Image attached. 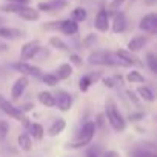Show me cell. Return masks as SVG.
<instances>
[{
	"label": "cell",
	"instance_id": "1",
	"mask_svg": "<svg viewBox=\"0 0 157 157\" xmlns=\"http://www.w3.org/2000/svg\"><path fill=\"white\" fill-rule=\"evenodd\" d=\"M105 116L108 119V123L111 125V128L117 132H122L126 129V120L123 119L122 113L119 111L117 105L114 103L113 99H106L105 100Z\"/></svg>",
	"mask_w": 157,
	"mask_h": 157
},
{
	"label": "cell",
	"instance_id": "2",
	"mask_svg": "<svg viewBox=\"0 0 157 157\" xmlns=\"http://www.w3.org/2000/svg\"><path fill=\"white\" fill-rule=\"evenodd\" d=\"M88 63L96 66H125L123 62L111 51H94L88 56Z\"/></svg>",
	"mask_w": 157,
	"mask_h": 157
},
{
	"label": "cell",
	"instance_id": "3",
	"mask_svg": "<svg viewBox=\"0 0 157 157\" xmlns=\"http://www.w3.org/2000/svg\"><path fill=\"white\" fill-rule=\"evenodd\" d=\"M94 134H96V122H91L90 120V122H86L82 126V129H80V132H78L77 139L74 142L68 143L66 148H71V149L85 148V146H88L91 143V140L94 139Z\"/></svg>",
	"mask_w": 157,
	"mask_h": 157
},
{
	"label": "cell",
	"instance_id": "4",
	"mask_svg": "<svg viewBox=\"0 0 157 157\" xmlns=\"http://www.w3.org/2000/svg\"><path fill=\"white\" fill-rule=\"evenodd\" d=\"M0 109H2L6 116H10L11 119H16V120H19V122H22L25 126L29 123V120L26 119V116H25V113L20 109V108H17L13 102H10L6 97H3L2 94H0Z\"/></svg>",
	"mask_w": 157,
	"mask_h": 157
},
{
	"label": "cell",
	"instance_id": "5",
	"mask_svg": "<svg viewBox=\"0 0 157 157\" xmlns=\"http://www.w3.org/2000/svg\"><path fill=\"white\" fill-rule=\"evenodd\" d=\"M13 68H14L16 71L22 72V75H26V77L29 75V77H37V78H40V75H42V69H40L39 66L31 65V63L23 62V60L16 62V63L13 65Z\"/></svg>",
	"mask_w": 157,
	"mask_h": 157
},
{
	"label": "cell",
	"instance_id": "6",
	"mask_svg": "<svg viewBox=\"0 0 157 157\" xmlns=\"http://www.w3.org/2000/svg\"><path fill=\"white\" fill-rule=\"evenodd\" d=\"M42 48L40 42L39 40H29L26 42L22 48H20V60L26 62V60H31L34 59L37 54H39V49Z\"/></svg>",
	"mask_w": 157,
	"mask_h": 157
},
{
	"label": "cell",
	"instance_id": "7",
	"mask_svg": "<svg viewBox=\"0 0 157 157\" xmlns=\"http://www.w3.org/2000/svg\"><path fill=\"white\" fill-rule=\"evenodd\" d=\"M139 28L148 34H155L157 31V14L155 13H149V14H145L140 22H139Z\"/></svg>",
	"mask_w": 157,
	"mask_h": 157
},
{
	"label": "cell",
	"instance_id": "8",
	"mask_svg": "<svg viewBox=\"0 0 157 157\" xmlns=\"http://www.w3.org/2000/svg\"><path fill=\"white\" fill-rule=\"evenodd\" d=\"M116 56L123 62L125 66H137V68L143 66L142 60H140L134 52H131V51H128V49H117V51H116Z\"/></svg>",
	"mask_w": 157,
	"mask_h": 157
},
{
	"label": "cell",
	"instance_id": "9",
	"mask_svg": "<svg viewBox=\"0 0 157 157\" xmlns=\"http://www.w3.org/2000/svg\"><path fill=\"white\" fill-rule=\"evenodd\" d=\"M54 99H56V106H57L60 111L66 113V111L71 109V106H72V97H71V94H69L68 91L60 90V91L54 96Z\"/></svg>",
	"mask_w": 157,
	"mask_h": 157
},
{
	"label": "cell",
	"instance_id": "10",
	"mask_svg": "<svg viewBox=\"0 0 157 157\" xmlns=\"http://www.w3.org/2000/svg\"><path fill=\"white\" fill-rule=\"evenodd\" d=\"M66 6H68V3L65 0H46V2H40L37 5V10L45 11V13H57Z\"/></svg>",
	"mask_w": 157,
	"mask_h": 157
},
{
	"label": "cell",
	"instance_id": "11",
	"mask_svg": "<svg viewBox=\"0 0 157 157\" xmlns=\"http://www.w3.org/2000/svg\"><path fill=\"white\" fill-rule=\"evenodd\" d=\"M20 19L26 20V22H36L40 19V11L37 8H31L28 5H20L17 13H16Z\"/></svg>",
	"mask_w": 157,
	"mask_h": 157
},
{
	"label": "cell",
	"instance_id": "12",
	"mask_svg": "<svg viewBox=\"0 0 157 157\" xmlns=\"http://www.w3.org/2000/svg\"><path fill=\"white\" fill-rule=\"evenodd\" d=\"M28 83H29L28 77H26V75H20L17 80L14 82L13 88H11V99H13V100H19V99L23 96L25 90L28 88Z\"/></svg>",
	"mask_w": 157,
	"mask_h": 157
},
{
	"label": "cell",
	"instance_id": "13",
	"mask_svg": "<svg viewBox=\"0 0 157 157\" xmlns=\"http://www.w3.org/2000/svg\"><path fill=\"white\" fill-rule=\"evenodd\" d=\"M94 28L99 33H106L109 29V13L106 10H100L94 19Z\"/></svg>",
	"mask_w": 157,
	"mask_h": 157
},
{
	"label": "cell",
	"instance_id": "14",
	"mask_svg": "<svg viewBox=\"0 0 157 157\" xmlns=\"http://www.w3.org/2000/svg\"><path fill=\"white\" fill-rule=\"evenodd\" d=\"M111 29L114 34H120L126 29V16L123 13H119L116 11L114 13V19H113V23H109Z\"/></svg>",
	"mask_w": 157,
	"mask_h": 157
},
{
	"label": "cell",
	"instance_id": "15",
	"mask_svg": "<svg viewBox=\"0 0 157 157\" xmlns=\"http://www.w3.org/2000/svg\"><path fill=\"white\" fill-rule=\"evenodd\" d=\"M57 29H60L63 34L66 36H75L78 33V23L74 20V19H68V20H62L59 22V26Z\"/></svg>",
	"mask_w": 157,
	"mask_h": 157
},
{
	"label": "cell",
	"instance_id": "16",
	"mask_svg": "<svg viewBox=\"0 0 157 157\" xmlns=\"http://www.w3.org/2000/svg\"><path fill=\"white\" fill-rule=\"evenodd\" d=\"M148 40H149L148 36H136V37H132L128 42V51H131V52L140 51L142 48H145V45L148 43Z\"/></svg>",
	"mask_w": 157,
	"mask_h": 157
},
{
	"label": "cell",
	"instance_id": "17",
	"mask_svg": "<svg viewBox=\"0 0 157 157\" xmlns=\"http://www.w3.org/2000/svg\"><path fill=\"white\" fill-rule=\"evenodd\" d=\"M0 37L6 40H19L23 37V33L17 28H10V26H2L0 28Z\"/></svg>",
	"mask_w": 157,
	"mask_h": 157
},
{
	"label": "cell",
	"instance_id": "18",
	"mask_svg": "<svg viewBox=\"0 0 157 157\" xmlns=\"http://www.w3.org/2000/svg\"><path fill=\"white\" fill-rule=\"evenodd\" d=\"M129 157H157V155H155V151H154L152 146L146 148V146L139 145V146H136L129 151Z\"/></svg>",
	"mask_w": 157,
	"mask_h": 157
},
{
	"label": "cell",
	"instance_id": "19",
	"mask_svg": "<svg viewBox=\"0 0 157 157\" xmlns=\"http://www.w3.org/2000/svg\"><path fill=\"white\" fill-rule=\"evenodd\" d=\"M72 71H74V68H72L71 63H62V65L57 66L54 74H56V77L59 78V80H66V78H69L72 75Z\"/></svg>",
	"mask_w": 157,
	"mask_h": 157
},
{
	"label": "cell",
	"instance_id": "20",
	"mask_svg": "<svg viewBox=\"0 0 157 157\" xmlns=\"http://www.w3.org/2000/svg\"><path fill=\"white\" fill-rule=\"evenodd\" d=\"M65 128H66V120H65V119H56V120L51 123V126L48 128V136L56 137V136L62 134V132L65 131Z\"/></svg>",
	"mask_w": 157,
	"mask_h": 157
},
{
	"label": "cell",
	"instance_id": "21",
	"mask_svg": "<svg viewBox=\"0 0 157 157\" xmlns=\"http://www.w3.org/2000/svg\"><path fill=\"white\" fill-rule=\"evenodd\" d=\"M26 128H28V134H29L31 137H34L36 140H42V139H43L45 129H43V126H42L40 123L33 122V123H28Z\"/></svg>",
	"mask_w": 157,
	"mask_h": 157
},
{
	"label": "cell",
	"instance_id": "22",
	"mask_svg": "<svg viewBox=\"0 0 157 157\" xmlns=\"http://www.w3.org/2000/svg\"><path fill=\"white\" fill-rule=\"evenodd\" d=\"M37 99H39V102H40L43 106H46V108H52V106H56L54 94H51L49 91H40L39 96H37Z\"/></svg>",
	"mask_w": 157,
	"mask_h": 157
},
{
	"label": "cell",
	"instance_id": "23",
	"mask_svg": "<svg viewBox=\"0 0 157 157\" xmlns=\"http://www.w3.org/2000/svg\"><path fill=\"white\" fill-rule=\"evenodd\" d=\"M33 137L28 134V132H22V134H19V137H17V143H19V146H20V149H23V151H31V148H33V140H31Z\"/></svg>",
	"mask_w": 157,
	"mask_h": 157
},
{
	"label": "cell",
	"instance_id": "24",
	"mask_svg": "<svg viewBox=\"0 0 157 157\" xmlns=\"http://www.w3.org/2000/svg\"><path fill=\"white\" fill-rule=\"evenodd\" d=\"M137 94L142 97V100H145V102H149V103H152L154 102V93L148 88V86H139L137 88Z\"/></svg>",
	"mask_w": 157,
	"mask_h": 157
},
{
	"label": "cell",
	"instance_id": "25",
	"mask_svg": "<svg viewBox=\"0 0 157 157\" xmlns=\"http://www.w3.org/2000/svg\"><path fill=\"white\" fill-rule=\"evenodd\" d=\"M126 80H128L129 83H143V82H145V77L142 75L140 71L132 69V71H129V72L126 74Z\"/></svg>",
	"mask_w": 157,
	"mask_h": 157
},
{
	"label": "cell",
	"instance_id": "26",
	"mask_svg": "<svg viewBox=\"0 0 157 157\" xmlns=\"http://www.w3.org/2000/svg\"><path fill=\"white\" fill-rule=\"evenodd\" d=\"M49 46L54 48V49H59V51H68V49H69L68 45H66L59 36H54V37L49 39Z\"/></svg>",
	"mask_w": 157,
	"mask_h": 157
},
{
	"label": "cell",
	"instance_id": "27",
	"mask_svg": "<svg viewBox=\"0 0 157 157\" xmlns=\"http://www.w3.org/2000/svg\"><path fill=\"white\" fill-rule=\"evenodd\" d=\"M40 78L43 80V83H46V85H49V86H57L59 82H60L59 78L56 77L54 72H42Z\"/></svg>",
	"mask_w": 157,
	"mask_h": 157
},
{
	"label": "cell",
	"instance_id": "28",
	"mask_svg": "<svg viewBox=\"0 0 157 157\" xmlns=\"http://www.w3.org/2000/svg\"><path fill=\"white\" fill-rule=\"evenodd\" d=\"M93 82H94V78H93L90 74H85L80 80H78V88H80V91L86 93V91L90 90V86L93 85Z\"/></svg>",
	"mask_w": 157,
	"mask_h": 157
},
{
	"label": "cell",
	"instance_id": "29",
	"mask_svg": "<svg viewBox=\"0 0 157 157\" xmlns=\"http://www.w3.org/2000/svg\"><path fill=\"white\" fill-rule=\"evenodd\" d=\"M86 16H88V13H86V10L82 8V6L72 10V19H74L75 22H83V20H86Z\"/></svg>",
	"mask_w": 157,
	"mask_h": 157
},
{
	"label": "cell",
	"instance_id": "30",
	"mask_svg": "<svg viewBox=\"0 0 157 157\" xmlns=\"http://www.w3.org/2000/svg\"><path fill=\"white\" fill-rule=\"evenodd\" d=\"M146 65L151 69V72H154V74L157 72V57H155L154 52H148L146 54Z\"/></svg>",
	"mask_w": 157,
	"mask_h": 157
},
{
	"label": "cell",
	"instance_id": "31",
	"mask_svg": "<svg viewBox=\"0 0 157 157\" xmlns=\"http://www.w3.org/2000/svg\"><path fill=\"white\" fill-rule=\"evenodd\" d=\"M19 3H11V2H6V3H3L2 6H0V11H3V13H6V14H16L17 13V10H19Z\"/></svg>",
	"mask_w": 157,
	"mask_h": 157
},
{
	"label": "cell",
	"instance_id": "32",
	"mask_svg": "<svg viewBox=\"0 0 157 157\" xmlns=\"http://www.w3.org/2000/svg\"><path fill=\"white\" fill-rule=\"evenodd\" d=\"M125 2H128V0H111L106 11H108V13H116V11L120 10V6H122Z\"/></svg>",
	"mask_w": 157,
	"mask_h": 157
},
{
	"label": "cell",
	"instance_id": "33",
	"mask_svg": "<svg viewBox=\"0 0 157 157\" xmlns=\"http://www.w3.org/2000/svg\"><path fill=\"white\" fill-rule=\"evenodd\" d=\"M8 132H10V123L5 120H0V142H3L6 139Z\"/></svg>",
	"mask_w": 157,
	"mask_h": 157
},
{
	"label": "cell",
	"instance_id": "34",
	"mask_svg": "<svg viewBox=\"0 0 157 157\" xmlns=\"http://www.w3.org/2000/svg\"><path fill=\"white\" fill-rule=\"evenodd\" d=\"M96 43H97V36H96V34H88V36L83 39V46H85V48H93Z\"/></svg>",
	"mask_w": 157,
	"mask_h": 157
},
{
	"label": "cell",
	"instance_id": "35",
	"mask_svg": "<svg viewBox=\"0 0 157 157\" xmlns=\"http://www.w3.org/2000/svg\"><path fill=\"white\" fill-rule=\"evenodd\" d=\"M69 60H71V65H75V66H80L83 62H82V59L78 57L77 54H71L69 56Z\"/></svg>",
	"mask_w": 157,
	"mask_h": 157
},
{
	"label": "cell",
	"instance_id": "36",
	"mask_svg": "<svg viewBox=\"0 0 157 157\" xmlns=\"http://www.w3.org/2000/svg\"><path fill=\"white\" fill-rule=\"evenodd\" d=\"M102 82L105 83L106 88H114V85H116V83H114V78H111V77H103Z\"/></svg>",
	"mask_w": 157,
	"mask_h": 157
},
{
	"label": "cell",
	"instance_id": "37",
	"mask_svg": "<svg viewBox=\"0 0 157 157\" xmlns=\"http://www.w3.org/2000/svg\"><path fill=\"white\" fill-rule=\"evenodd\" d=\"M86 157H100L99 148H91V149L86 152Z\"/></svg>",
	"mask_w": 157,
	"mask_h": 157
},
{
	"label": "cell",
	"instance_id": "38",
	"mask_svg": "<svg viewBox=\"0 0 157 157\" xmlns=\"http://www.w3.org/2000/svg\"><path fill=\"white\" fill-rule=\"evenodd\" d=\"M103 157H120V155H119V152H117V151L109 149L108 152H105V155H103Z\"/></svg>",
	"mask_w": 157,
	"mask_h": 157
},
{
	"label": "cell",
	"instance_id": "39",
	"mask_svg": "<svg viewBox=\"0 0 157 157\" xmlns=\"http://www.w3.org/2000/svg\"><path fill=\"white\" fill-rule=\"evenodd\" d=\"M6 2H11V3H19V5H28L31 0H6Z\"/></svg>",
	"mask_w": 157,
	"mask_h": 157
},
{
	"label": "cell",
	"instance_id": "40",
	"mask_svg": "<svg viewBox=\"0 0 157 157\" xmlns=\"http://www.w3.org/2000/svg\"><path fill=\"white\" fill-rule=\"evenodd\" d=\"M128 96H129V99H131L136 105H139V99L136 97V93H134V91H128Z\"/></svg>",
	"mask_w": 157,
	"mask_h": 157
},
{
	"label": "cell",
	"instance_id": "41",
	"mask_svg": "<svg viewBox=\"0 0 157 157\" xmlns=\"http://www.w3.org/2000/svg\"><path fill=\"white\" fill-rule=\"evenodd\" d=\"M145 2V5H148V6H154L155 3H157V0H143Z\"/></svg>",
	"mask_w": 157,
	"mask_h": 157
},
{
	"label": "cell",
	"instance_id": "42",
	"mask_svg": "<svg viewBox=\"0 0 157 157\" xmlns=\"http://www.w3.org/2000/svg\"><path fill=\"white\" fill-rule=\"evenodd\" d=\"M137 119H142V114H132V116H129V120H137Z\"/></svg>",
	"mask_w": 157,
	"mask_h": 157
}]
</instances>
